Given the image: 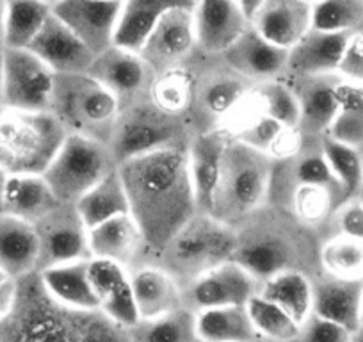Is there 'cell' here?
<instances>
[{"mask_svg":"<svg viewBox=\"0 0 363 342\" xmlns=\"http://www.w3.org/2000/svg\"><path fill=\"white\" fill-rule=\"evenodd\" d=\"M91 259H106L123 264L128 270L141 264L146 243L130 214L118 216L89 228Z\"/></svg>","mask_w":363,"mask_h":342,"instance_id":"24","label":"cell"},{"mask_svg":"<svg viewBox=\"0 0 363 342\" xmlns=\"http://www.w3.org/2000/svg\"><path fill=\"white\" fill-rule=\"evenodd\" d=\"M362 150H363V148H362Z\"/></svg>","mask_w":363,"mask_h":342,"instance_id":"60","label":"cell"},{"mask_svg":"<svg viewBox=\"0 0 363 342\" xmlns=\"http://www.w3.org/2000/svg\"><path fill=\"white\" fill-rule=\"evenodd\" d=\"M43 2H45V4L50 6V8H54V6H57L61 0H43Z\"/></svg>","mask_w":363,"mask_h":342,"instance_id":"54","label":"cell"},{"mask_svg":"<svg viewBox=\"0 0 363 342\" xmlns=\"http://www.w3.org/2000/svg\"><path fill=\"white\" fill-rule=\"evenodd\" d=\"M246 309L258 337L265 342H292L301 326L280 307L267 302L260 294H255L246 303Z\"/></svg>","mask_w":363,"mask_h":342,"instance_id":"39","label":"cell"},{"mask_svg":"<svg viewBox=\"0 0 363 342\" xmlns=\"http://www.w3.org/2000/svg\"><path fill=\"white\" fill-rule=\"evenodd\" d=\"M255 93L267 116L287 127L299 128V104L296 93L284 79L255 84Z\"/></svg>","mask_w":363,"mask_h":342,"instance_id":"41","label":"cell"},{"mask_svg":"<svg viewBox=\"0 0 363 342\" xmlns=\"http://www.w3.org/2000/svg\"><path fill=\"white\" fill-rule=\"evenodd\" d=\"M338 113L326 136L363 148V82L345 79L340 75L337 86Z\"/></svg>","mask_w":363,"mask_h":342,"instance_id":"36","label":"cell"},{"mask_svg":"<svg viewBox=\"0 0 363 342\" xmlns=\"http://www.w3.org/2000/svg\"><path fill=\"white\" fill-rule=\"evenodd\" d=\"M40 244L33 225L11 216H0V270L9 280L38 271Z\"/></svg>","mask_w":363,"mask_h":342,"instance_id":"29","label":"cell"},{"mask_svg":"<svg viewBox=\"0 0 363 342\" xmlns=\"http://www.w3.org/2000/svg\"><path fill=\"white\" fill-rule=\"evenodd\" d=\"M130 342H194L198 341L196 312L186 305L152 319H139L128 328Z\"/></svg>","mask_w":363,"mask_h":342,"instance_id":"35","label":"cell"},{"mask_svg":"<svg viewBox=\"0 0 363 342\" xmlns=\"http://www.w3.org/2000/svg\"><path fill=\"white\" fill-rule=\"evenodd\" d=\"M352 333L338 324L320 319L317 316H310L299 326L298 335L292 342H351Z\"/></svg>","mask_w":363,"mask_h":342,"instance_id":"44","label":"cell"},{"mask_svg":"<svg viewBox=\"0 0 363 342\" xmlns=\"http://www.w3.org/2000/svg\"><path fill=\"white\" fill-rule=\"evenodd\" d=\"M6 180H8V175H6L4 171L0 170V216H2V194H4Z\"/></svg>","mask_w":363,"mask_h":342,"instance_id":"49","label":"cell"},{"mask_svg":"<svg viewBox=\"0 0 363 342\" xmlns=\"http://www.w3.org/2000/svg\"><path fill=\"white\" fill-rule=\"evenodd\" d=\"M40 244L38 271L91 259L89 228L84 225L75 205L61 204L34 225Z\"/></svg>","mask_w":363,"mask_h":342,"instance_id":"10","label":"cell"},{"mask_svg":"<svg viewBox=\"0 0 363 342\" xmlns=\"http://www.w3.org/2000/svg\"><path fill=\"white\" fill-rule=\"evenodd\" d=\"M194 9L180 8L167 13L139 50L153 73H162L189 62L198 50Z\"/></svg>","mask_w":363,"mask_h":342,"instance_id":"13","label":"cell"},{"mask_svg":"<svg viewBox=\"0 0 363 342\" xmlns=\"http://www.w3.org/2000/svg\"><path fill=\"white\" fill-rule=\"evenodd\" d=\"M196 330L201 342L262 341L251 323L246 305L201 310L196 314Z\"/></svg>","mask_w":363,"mask_h":342,"instance_id":"32","label":"cell"},{"mask_svg":"<svg viewBox=\"0 0 363 342\" xmlns=\"http://www.w3.org/2000/svg\"><path fill=\"white\" fill-rule=\"evenodd\" d=\"M324 160L330 167L335 182L338 184L344 197L356 198L363 184V152L356 146L345 145L330 136L317 139Z\"/></svg>","mask_w":363,"mask_h":342,"instance_id":"37","label":"cell"},{"mask_svg":"<svg viewBox=\"0 0 363 342\" xmlns=\"http://www.w3.org/2000/svg\"><path fill=\"white\" fill-rule=\"evenodd\" d=\"M194 342H201V341H200V338H198V341H194Z\"/></svg>","mask_w":363,"mask_h":342,"instance_id":"59","label":"cell"},{"mask_svg":"<svg viewBox=\"0 0 363 342\" xmlns=\"http://www.w3.org/2000/svg\"><path fill=\"white\" fill-rule=\"evenodd\" d=\"M27 50L40 57L55 75L86 73L95 61V54L54 13Z\"/></svg>","mask_w":363,"mask_h":342,"instance_id":"19","label":"cell"},{"mask_svg":"<svg viewBox=\"0 0 363 342\" xmlns=\"http://www.w3.org/2000/svg\"><path fill=\"white\" fill-rule=\"evenodd\" d=\"M258 287L260 284L250 271L235 260H228L189 282L182 289V302L196 314L221 307H240L258 294Z\"/></svg>","mask_w":363,"mask_h":342,"instance_id":"12","label":"cell"},{"mask_svg":"<svg viewBox=\"0 0 363 342\" xmlns=\"http://www.w3.org/2000/svg\"><path fill=\"white\" fill-rule=\"evenodd\" d=\"M351 342H363V328H358V330L352 333V341Z\"/></svg>","mask_w":363,"mask_h":342,"instance_id":"51","label":"cell"},{"mask_svg":"<svg viewBox=\"0 0 363 342\" xmlns=\"http://www.w3.org/2000/svg\"><path fill=\"white\" fill-rule=\"evenodd\" d=\"M228 136L219 128L196 132L187 145V160L196 194L198 211L211 214L214 194L221 175L223 153H225Z\"/></svg>","mask_w":363,"mask_h":342,"instance_id":"21","label":"cell"},{"mask_svg":"<svg viewBox=\"0 0 363 342\" xmlns=\"http://www.w3.org/2000/svg\"><path fill=\"white\" fill-rule=\"evenodd\" d=\"M328 226L333 228L328 236H342L363 243V202L358 198L342 202Z\"/></svg>","mask_w":363,"mask_h":342,"instance_id":"43","label":"cell"},{"mask_svg":"<svg viewBox=\"0 0 363 342\" xmlns=\"http://www.w3.org/2000/svg\"><path fill=\"white\" fill-rule=\"evenodd\" d=\"M193 136L194 132L187 121L160 113L145 93L121 106L109 148L120 164L155 150L187 146Z\"/></svg>","mask_w":363,"mask_h":342,"instance_id":"8","label":"cell"},{"mask_svg":"<svg viewBox=\"0 0 363 342\" xmlns=\"http://www.w3.org/2000/svg\"><path fill=\"white\" fill-rule=\"evenodd\" d=\"M362 312V280H345L326 273L312 277V314L354 333Z\"/></svg>","mask_w":363,"mask_h":342,"instance_id":"20","label":"cell"},{"mask_svg":"<svg viewBox=\"0 0 363 342\" xmlns=\"http://www.w3.org/2000/svg\"><path fill=\"white\" fill-rule=\"evenodd\" d=\"M61 205L43 175L8 177L2 194V214L36 225Z\"/></svg>","mask_w":363,"mask_h":342,"instance_id":"27","label":"cell"},{"mask_svg":"<svg viewBox=\"0 0 363 342\" xmlns=\"http://www.w3.org/2000/svg\"><path fill=\"white\" fill-rule=\"evenodd\" d=\"M0 106H4V47L0 45Z\"/></svg>","mask_w":363,"mask_h":342,"instance_id":"48","label":"cell"},{"mask_svg":"<svg viewBox=\"0 0 363 342\" xmlns=\"http://www.w3.org/2000/svg\"><path fill=\"white\" fill-rule=\"evenodd\" d=\"M284 80L291 86L298 99L299 131L303 136L312 141L326 136L338 113L337 86L340 82V73L298 79L284 77Z\"/></svg>","mask_w":363,"mask_h":342,"instance_id":"15","label":"cell"},{"mask_svg":"<svg viewBox=\"0 0 363 342\" xmlns=\"http://www.w3.org/2000/svg\"><path fill=\"white\" fill-rule=\"evenodd\" d=\"M320 273L345 280L363 278V243L342 236H328L320 241L317 253Z\"/></svg>","mask_w":363,"mask_h":342,"instance_id":"38","label":"cell"},{"mask_svg":"<svg viewBox=\"0 0 363 342\" xmlns=\"http://www.w3.org/2000/svg\"><path fill=\"white\" fill-rule=\"evenodd\" d=\"M356 198H358V200H362V202H363V184H362V189H359L358 197H356Z\"/></svg>","mask_w":363,"mask_h":342,"instance_id":"55","label":"cell"},{"mask_svg":"<svg viewBox=\"0 0 363 342\" xmlns=\"http://www.w3.org/2000/svg\"><path fill=\"white\" fill-rule=\"evenodd\" d=\"M48 113L68 136H82L109 145L121 104L89 73L55 75Z\"/></svg>","mask_w":363,"mask_h":342,"instance_id":"6","label":"cell"},{"mask_svg":"<svg viewBox=\"0 0 363 342\" xmlns=\"http://www.w3.org/2000/svg\"><path fill=\"white\" fill-rule=\"evenodd\" d=\"M8 282H11V280H9V278H8V275H6V273H4V271L0 270V285H4V284H8Z\"/></svg>","mask_w":363,"mask_h":342,"instance_id":"52","label":"cell"},{"mask_svg":"<svg viewBox=\"0 0 363 342\" xmlns=\"http://www.w3.org/2000/svg\"><path fill=\"white\" fill-rule=\"evenodd\" d=\"M87 278L96 299L100 303L109 298L114 291L127 284L130 278V270L123 264L113 263L106 259H89L87 260Z\"/></svg>","mask_w":363,"mask_h":342,"instance_id":"42","label":"cell"},{"mask_svg":"<svg viewBox=\"0 0 363 342\" xmlns=\"http://www.w3.org/2000/svg\"><path fill=\"white\" fill-rule=\"evenodd\" d=\"M305 2H308V4H317V2H319V0H305Z\"/></svg>","mask_w":363,"mask_h":342,"instance_id":"57","label":"cell"},{"mask_svg":"<svg viewBox=\"0 0 363 342\" xmlns=\"http://www.w3.org/2000/svg\"><path fill=\"white\" fill-rule=\"evenodd\" d=\"M0 342H130V337L99 309L57 302L36 271L15 280L11 309L0 319Z\"/></svg>","mask_w":363,"mask_h":342,"instance_id":"2","label":"cell"},{"mask_svg":"<svg viewBox=\"0 0 363 342\" xmlns=\"http://www.w3.org/2000/svg\"><path fill=\"white\" fill-rule=\"evenodd\" d=\"M66 136L50 113L0 106V170L8 177L43 175Z\"/></svg>","mask_w":363,"mask_h":342,"instance_id":"5","label":"cell"},{"mask_svg":"<svg viewBox=\"0 0 363 342\" xmlns=\"http://www.w3.org/2000/svg\"><path fill=\"white\" fill-rule=\"evenodd\" d=\"M118 173L128 198V212L146 243L145 259L166 248L194 216L200 214L187 146L132 157L118 164Z\"/></svg>","mask_w":363,"mask_h":342,"instance_id":"1","label":"cell"},{"mask_svg":"<svg viewBox=\"0 0 363 342\" xmlns=\"http://www.w3.org/2000/svg\"><path fill=\"white\" fill-rule=\"evenodd\" d=\"M121 4L107 0H61L52 13L95 55L114 45Z\"/></svg>","mask_w":363,"mask_h":342,"instance_id":"14","label":"cell"},{"mask_svg":"<svg viewBox=\"0 0 363 342\" xmlns=\"http://www.w3.org/2000/svg\"><path fill=\"white\" fill-rule=\"evenodd\" d=\"M359 323H362V326L359 328H363V278H362V312H359Z\"/></svg>","mask_w":363,"mask_h":342,"instance_id":"53","label":"cell"},{"mask_svg":"<svg viewBox=\"0 0 363 342\" xmlns=\"http://www.w3.org/2000/svg\"><path fill=\"white\" fill-rule=\"evenodd\" d=\"M258 294L280 307L298 324L312 316V277L303 271H281L258 287Z\"/></svg>","mask_w":363,"mask_h":342,"instance_id":"30","label":"cell"},{"mask_svg":"<svg viewBox=\"0 0 363 342\" xmlns=\"http://www.w3.org/2000/svg\"><path fill=\"white\" fill-rule=\"evenodd\" d=\"M338 73L345 79L363 82V33L352 34L349 38Z\"/></svg>","mask_w":363,"mask_h":342,"instance_id":"45","label":"cell"},{"mask_svg":"<svg viewBox=\"0 0 363 342\" xmlns=\"http://www.w3.org/2000/svg\"><path fill=\"white\" fill-rule=\"evenodd\" d=\"M4 11H6V0H0V40H2V26H4Z\"/></svg>","mask_w":363,"mask_h":342,"instance_id":"50","label":"cell"},{"mask_svg":"<svg viewBox=\"0 0 363 342\" xmlns=\"http://www.w3.org/2000/svg\"><path fill=\"white\" fill-rule=\"evenodd\" d=\"M87 73L113 93L121 106L145 95L155 75L138 52L125 50L116 45L95 55Z\"/></svg>","mask_w":363,"mask_h":342,"instance_id":"16","label":"cell"},{"mask_svg":"<svg viewBox=\"0 0 363 342\" xmlns=\"http://www.w3.org/2000/svg\"><path fill=\"white\" fill-rule=\"evenodd\" d=\"M272 167L274 162L265 153L228 138L208 216L230 228H239L269 204Z\"/></svg>","mask_w":363,"mask_h":342,"instance_id":"4","label":"cell"},{"mask_svg":"<svg viewBox=\"0 0 363 342\" xmlns=\"http://www.w3.org/2000/svg\"><path fill=\"white\" fill-rule=\"evenodd\" d=\"M223 62L251 84L269 82L284 79L287 72L289 50L269 43L253 27H247L246 33L221 54Z\"/></svg>","mask_w":363,"mask_h":342,"instance_id":"17","label":"cell"},{"mask_svg":"<svg viewBox=\"0 0 363 342\" xmlns=\"http://www.w3.org/2000/svg\"><path fill=\"white\" fill-rule=\"evenodd\" d=\"M107 2H116V4H123L125 0H107Z\"/></svg>","mask_w":363,"mask_h":342,"instance_id":"56","label":"cell"},{"mask_svg":"<svg viewBox=\"0 0 363 342\" xmlns=\"http://www.w3.org/2000/svg\"><path fill=\"white\" fill-rule=\"evenodd\" d=\"M55 73L27 48H4V106L48 113Z\"/></svg>","mask_w":363,"mask_h":342,"instance_id":"11","label":"cell"},{"mask_svg":"<svg viewBox=\"0 0 363 342\" xmlns=\"http://www.w3.org/2000/svg\"><path fill=\"white\" fill-rule=\"evenodd\" d=\"M194 6L196 0H125L121 4L114 45L139 54L152 31L167 13L180 8L194 9Z\"/></svg>","mask_w":363,"mask_h":342,"instance_id":"26","label":"cell"},{"mask_svg":"<svg viewBox=\"0 0 363 342\" xmlns=\"http://www.w3.org/2000/svg\"><path fill=\"white\" fill-rule=\"evenodd\" d=\"M255 342H265V341H255Z\"/></svg>","mask_w":363,"mask_h":342,"instance_id":"58","label":"cell"},{"mask_svg":"<svg viewBox=\"0 0 363 342\" xmlns=\"http://www.w3.org/2000/svg\"><path fill=\"white\" fill-rule=\"evenodd\" d=\"M237 232L208 214H196L166 248L148 255L141 264L164 267L182 289L205 271L233 260Z\"/></svg>","mask_w":363,"mask_h":342,"instance_id":"7","label":"cell"},{"mask_svg":"<svg viewBox=\"0 0 363 342\" xmlns=\"http://www.w3.org/2000/svg\"><path fill=\"white\" fill-rule=\"evenodd\" d=\"M194 29L198 50L221 55L251 26L235 0H196Z\"/></svg>","mask_w":363,"mask_h":342,"instance_id":"18","label":"cell"},{"mask_svg":"<svg viewBox=\"0 0 363 342\" xmlns=\"http://www.w3.org/2000/svg\"><path fill=\"white\" fill-rule=\"evenodd\" d=\"M13 296H15V280L0 285V319H2V317L8 314V310L11 309Z\"/></svg>","mask_w":363,"mask_h":342,"instance_id":"46","label":"cell"},{"mask_svg":"<svg viewBox=\"0 0 363 342\" xmlns=\"http://www.w3.org/2000/svg\"><path fill=\"white\" fill-rule=\"evenodd\" d=\"M312 27L326 33H363V0H319L312 6Z\"/></svg>","mask_w":363,"mask_h":342,"instance_id":"40","label":"cell"},{"mask_svg":"<svg viewBox=\"0 0 363 342\" xmlns=\"http://www.w3.org/2000/svg\"><path fill=\"white\" fill-rule=\"evenodd\" d=\"M52 16L43 0H6L2 40L4 48H29Z\"/></svg>","mask_w":363,"mask_h":342,"instance_id":"33","label":"cell"},{"mask_svg":"<svg viewBox=\"0 0 363 342\" xmlns=\"http://www.w3.org/2000/svg\"><path fill=\"white\" fill-rule=\"evenodd\" d=\"M237 244L233 260L250 271L258 284L281 271L319 273L317 236L299 225L292 216L267 204L235 230Z\"/></svg>","mask_w":363,"mask_h":342,"instance_id":"3","label":"cell"},{"mask_svg":"<svg viewBox=\"0 0 363 342\" xmlns=\"http://www.w3.org/2000/svg\"><path fill=\"white\" fill-rule=\"evenodd\" d=\"M251 27L269 43L291 50L312 29V4L305 0H265Z\"/></svg>","mask_w":363,"mask_h":342,"instance_id":"23","label":"cell"},{"mask_svg":"<svg viewBox=\"0 0 363 342\" xmlns=\"http://www.w3.org/2000/svg\"><path fill=\"white\" fill-rule=\"evenodd\" d=\"M352 34L326 33V31L310 29L294 47L289 50L287 72L284 77L328 75L338 73L345 47Z\"/></svg>","mask_w":363,"mask_h":342,"instance_id":"22","label":"cell"},{"mask_svg":"<svg viewBox=\"0 0 363 342\" xmlns=\"http://www.w3.org/2000/svg\"><path fill=\"white\" fill-rule=\"evenodd\" d=\"M77 212L87 228L99 226L118 216L130 214L128 212V198L125 193L120 173L113 171L109 177L87 191L75 204Z\"/></svg>","mask_w":363,"mask_h":342,"instance_id":"34","label":"cell"},{"mask_svg":"<svg viewBox=\"0 0 363 342\" xmlns=\"http://www.w3.org/2000/svg\"><path fill=\"white\" fill-rule=\"evenodd\" d=\"M38 273H40L45 289L57 302L73 307V309H99V299H96L95 292L91 289L89 278H87V260L48 267V270L38 271Z\"/></svg>","mask_w":363,"mask_h":342,"instance_id":"31","label":"cell"},{"mask_svg":"<svg viewBox=\"0 0 363 342\" xmlns=\"http://www.w3.org/2000/svg\"><path fill=\"white\" fill-rule=\"evenodd\" d=\"M235 2L239 4V8L242 9L244 15H246L247 18H250V22H251L253 15L258 11V8L264 4L265 0H235Z\"/></svg>","mask_w":363,"mask_h":342,"instance_id":"47","label":"cell"},{"mask_svg":"<svg viewBox=\"0 0 363 342\" xmlns=\"http://www.w3.org/2000/svg\"><path fill=\"white\" fill-rule=\"evenodd\" d=\"M146 96L160 113L184 120L191 125V116H193L194 102H196V72L191 62L167 70V72L155 73Z\"/></svg>","mask_w":363,"mask_h":342,"instance_id":"28","label":"cell"},{"mask_svg":"<svg viewBox=\"0 0 363 342\" xmlns=\"http://www.w3.org/2000/svg\"><path fill=\"white\" fill-rule=\"evenodd\" d=\"M116 170L118 162L109 145L82 136H66L43 179L61 204L75 205Z\"/></svg>","mask_w":363,"mask_h":342,"instance_id":"9","label":"cell"},{"mask_svg":"<svg viewBox=\"0 0 363 342\" xmlns=\"http://www.w3.org/2000/svg\"><path fill=\"white\" fill-rule=\"evenodd\" d=\"M130 285L139 319H152L173 312L182 302V285L157 264H138L130 270Z\"/></svg>","mask_w":363,"mask_h":342,"instance_id":"25","label":"cell"}]
</instances>
